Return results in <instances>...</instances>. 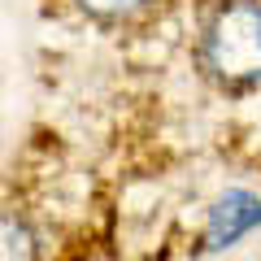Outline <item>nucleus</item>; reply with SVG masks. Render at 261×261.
Returning a JSON list of instances; mask_svg holds the SVG:
<instances>
[{"mask_svg": "<svg viewBox=\"0 0 261 261\" xmlns=\"http://www.w3.org/2000/svg\"><path fill=\"white\" fill-rule=\"evenodd\" d=\"M196 65L218 92L261 87V0H218L196 39Z\"/></svg>", "mask_w": 261, "mask_h": 261, "instance_id": "f257e3e1", "label": "nucleus"}, {"mask_svg": "<svg viewBox=\"0 0 261 261\" xmlns=\"http://www.w3.org/2000/svg\"><path fill=\"white\" fill-rule=\"evenodd\" d=\"M261 226V196L248 187H226L214 200L205 218V235H200V252H222L235 248L244 235H252Z\"/></svg>", "mask_w": 261, "mask_h": 261, "instance_id": "f03ea898", "label": "nucleus"}, {"mask_svg": "<svg viewBox=\"0 0 261 261\" xmlns=\"http://www.w3.org/2000/svg\"><path fill=\"white\" fill-rule=\"evenodd\" d=\"M74 5L87 13V18L109 22V27H118V22H130V18H140V13H148V9H152V0H74Z\"/></svg>", "mask_w": 261, "mask_h": 261, "instance_id": "7ed1b4c3", "label": "nucleus"}, {"mask_svg": "<svg viewBox=\"0 0 261 261\" xmlns=\"http://www.w3.org/2000/svg\"><path fill=\"white\" fill-rule=\"evenodd\" d=\"M5 261H35V235L18 214H5Z\"/></svg>", "mask_w": 261, "mask_h": 261, "instance_id": "20e7f679", "label": "nucleus"}]
</instances>
